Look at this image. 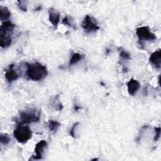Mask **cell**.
<instances>
[{
    "label": "cell",
    "mask_w": 161,
    "mask_h": 161,
    "mask_svg": "<svg viewBox=\"0 0 161 161\" xmlns=\"http://www.w3.org/2000/svg\"><path fill=\"white\" fill-rule=\"evenodd\" d=\"M47 143L45 140H41L38 143H36L35 148V155H33L32 158L34 160L41 159L42 158V154H43V150L47 147Z\"/></svg>",
    "instance_id": "ba28073f"
},
{
    "label": "cell",
    "mask_w": 161,
    "mask_h": 161,
    "mask_svg": "<svg viewBox=\"0 0 161 161\" xmlns=\"http://www.w3.org/2000/svg\"><path fill=\"white\" fill-rule=\"evenodd\" d=\"M160 136V128L156 127L155 128V136H154V141H157Z\"/></svg>",
    "instance_id": "ffe728a7"
},
{
    "label": "cell",
    "mask_w": 161,
    "mask_h": 161,
    "mask_svg": "<svg viewBox=\"0 0 161 161\" xmlns=\"http://www.w3.org/2000/svg\"><path fill=\"white\" fill-rule=\"evenodd\" d=\"M140 83L138 80L131 79L127 83V87H128V92L130 95H135V94L138 91L140 88Z\"/></svg>",
    "instance_id": "8fae6325"
},
{
    "label": "cell",
    "mask_w": 161,
    "mask_h": 161,
    "mask_svg": "<svg viewBox=\"0 0 161 161\" xmlns=\"http://www.w3.org/2000/svg\"><path fill=\"white\" fill-rule=\"evenodd\" d=\"M11 16V13L9 9L4 6H0V19L1 21L8 19Z\"/></svg>",
    "instance_id": "7c38bea8"
},
{
    "label": "cell",
    "mask_w": 161,
    "mask_h": 161,
    "mask_svg": "<svg viewBox=\"0 0 161 161\" xmlns=\"http://www.w3.org/2000/svg\"><path fill=\"white\" fill-rule=\"evenodd\" d=\"M11 141V138L6 134L1 135L0 136V142L3 145H8Z\"/></svg>",
    "instance_id": "2e32d148"
},
{
    "label": "cell",
    "mask_w": 161,
    "mask_h": 161,
    "mask_svg": "<svg viewBox=\"0 0 161 161\" xmlns=\"http://www.w3.org/2000/svg\"><path fill=\"white\" fill-rule=\"evenodd\" d=\"M15 27V25L8 21L3 23L0 28V45L2 48H7L11 44V32Z\"/></svg>",
    "instance_id": "7a4b0ae2"
},
{
    "label": "cell",
    "mask_w": 161,
    "mask_h": 161,
    "mask_svg": "<svg viewBox=\"0 0 161 161\" xmlns=\"http://www.w3.org/2000/svg\"><path fill=\"white\" fill-rule=\"evenodd\" d=\"M79 122H76V123H75L73 125L72 127L70 128V131H69V134H70V135L71 136H72L73 138H75V131L76 128L77 127V126H78V125H79Z\"/></svg>",
    "instance_id": "ac0fdd59"
},
{
    "label": "cell",
    "mask_w": 161,
    "mask_h": 161,
    "mask_svg": "<svg viewBox=\"0 0 161 161\" xmlns=\"http://www.w3.org/2000/svg\"><path fill=\"white\" fill-rule=\"evenodd\" d=\"M13 135L18 142L24 143L31 138L32 132L28 126L18 125L13 131Z\"/></svg>",
    "instance_id": "277c9868"
},
{
    "label": "cell",
    "mask_w": 161,
    "mask_h": 161,
    "mask_svg": "<svg viewBox=\"0 0 161 161\" xmlns=\"http://www.w3.org/2000/svg\"><path fill=\"white\" fill-rule=\"evenodd\" d=\"M79 109H80V107H79V106H78L77 105H75V106H74V109L75 111H77Z\"/></svg>",
    "instance_id": "44dd1931"
},
{
    "label": "cell",
    "mask_w": 161,
    "mask_h": 161,
    "mask_svg": "<svg viewBox=\"0 0 161 161\" xmlns=\"http://www.w3.org/2000/svg\"><path fill=\"white\" fill-rule=\"evenodd\" d=\"M14 65L13 64H11L9 65V68L6 70L5 78L8 82H11L16 80L19 76L16 70L14 69Z\"/></svg>",
    "instance_id": "9c48e42d"
},
{
    "label": "cell",
    "mask_w": 161,
    "mask_h": 161,
    "mask_svg": "<svg viewBox=\"0 0 161 161\" xmlns=\"http://www.w3.org/2000/svg\"><path fill=\"white\" fill-rule=\"evenodd\" d=\"M62 23L63 24H64L65 25H68L69 26L72 27V28H74V29H75V28H76V25L74 23V20H73V19H72L71 17H69V16H66L63 19Z\"/></svg>",
    "instance_id": "9a60e30c"
},
{
    "label": "cell",
    "mask_w": 161,
    "mask_h": 161,
    "mask_svg": "<svg viewBox=\"0 0 161 161\" xmlns=\"http://www.w3.org/2000/svg\"><path fill=\"white\" fill-rule=\"evenodd\" d=\"M119 57L123 60H129L131 58L130 54L127 52L126 51L122 50L119 52Z\"/></svg>",
    "instance_id": "e0dca14e"
},
{
    "label": "cell",
    "mask_w": 161,
    "mask_h": 161,
    "mask_svg": "<svg viewBox=\"0 0 161 161\" xmlns=\"http://www.w3.org/2000/svg\"><path fill=\"white\" fill-rule=\"evenodd\" d=\"M60 13L55 8H50L48 9V18L50 22L54 26H57L60 20Z\"/></svg>",
    "instance_id": "30bf717a"
},
{
    "label": "cell",
    "mask_w": 161,
    "mask_h": 161,
    "mask_svg": "<svg viewBox=\"0 0 161 161\" xmlns=\"http://www.w3.org/2000/svg\"><path fill=\"white\" fill-rule=\"evenodd\" d=\"M136 35L138 38V42L140 45H143V41H151L157 38L155 35L152 33L147 26H141L136 29Z\"/></svg>",
    "instance_id": "5b68a950"
},
{
    "label": "cell",
    "mask_w": 161,
    "mask_h": 161,
    "mask_svg": "<svg viewBox=\"0 0 161 161\" xmlns=\"http://www.w3.org/2000/svg\"><path fill=\"white\" fill-rule=\"evenodd\" d=\"M18 6L19 8L23 11H26L27 10V6H26V1H18Z\"/></svg>",
    "instance_id": "d6986e66"
},
{
    "label": "cell",
    "mask_w": 161,
    "mask_h": 161,
    "mask_svg": "<svg viewBox=\"0 0 161 161\" xmlns=\"http://www.w3.org/2000/svg\"><path fill=\"white\" fill-rule=\"evenodd\" d=\"M82 55L79 53H74L71 57V58L69 61V65H72L76 63H77L79 60L82 59Z\"/></svg>",
    "instance_id": "5bb4252c"
},
{
    "label": "cell",
    "mask_w": 161,
    "mask_h": 161,
    "mask_svg": "<svg viewBox=\"0 0 161 161\" xmlns=\"http://www.w3.org/2000/svg\"><path fill=\"white\" fill-rule=\"evenodd\" d=\"M149 61L156 69H159L161 66V50L158 49L153 52L150 57Z\"/></svg>",
    "instance_id": "52a82bcc"
},
{
    "label": "cell",
    "mask_w": 161,
    "mask_h": 161,
    "mask_svg": "<svg viewBox=\"0 0 161 161\" xmlns=\"http://www.w3.org/2000/svg\"><path fill=\"white\" fill-rule=\"evenodd\" d=\"M26 74L28 79L38 81L43 79L48 74V70L45 65L40 63L35 62L33 64L26 63Z\"/></svg>",
    "instance_id": "6da1fadb"
},
{
    "label": "cell",
    "mask_w": 161,
    "mask_h": 161,
    "mask_svg": "<svg viewBox=\"0 0 161 161\" xmlns=\"http://www.w3.org/2000/svg\"><path fill=\"white\" fill-rule=\"evenodd\" d=\"M40 119V112L35 108H30L23 111L19 114L18 125L29 124L38 122Z\"/></svg>",
    "instance_id": "3957f363"
},
{
    "label": "cell",
    "mask_w": 161,
    "mask_h": 161,
    "mask_svg": "<svg viewBox=\"0 0 161 161\" xmlns=\"http://www.w3.org/2000/svg\"><path fill=\"white\" fill-rule=\"evenodd\" d=\"M59 126H60V123L58 121L52 120V119L48 121V129L50 131L55 132Z\"/></svg>",
    "instance_id": "4fadbf2b"
},
{
    "label": "cell",
    "mask_w": 161,
    "mask_h": 161,
    "mask_svg": "<svg viewBox=\"0 0 161 161\" xmlns=\"http://www.w3.org/2000/svg\"><path fill=\"white\" fill-rule=\"evenodd\" d=\"M82 27L87 33L94 32L99 29V26L96 19L89 15H86L84 17L82 23Z\"/></svg>",
    "instance_id": "8992f818"
}]
</instances>
